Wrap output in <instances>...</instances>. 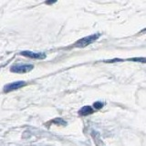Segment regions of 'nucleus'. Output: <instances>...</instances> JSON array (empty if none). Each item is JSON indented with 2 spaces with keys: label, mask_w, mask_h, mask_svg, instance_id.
<instances>
[{
  "label": "nucleus",
  "mask_w": 146,
  "mask_h": 146,
  "mask_svg": "<svg viewBox=\"0 0 146 146\" xmlns=\"http://www.w3.org/2000/svg\"><path fill=\"white\" fill-rule=\"evenodd\" d=\"M93 112H94V110L91 106H84L79 110V114L80 116H88V115L92 114Z\"/></svg>",
  "instance_id": "obj_5"
},
{
  "label": "nucleus",
  "mask_w": 146,
  "mask_h": 146,
  "mask_svg": "<svg viewBox=\"0 0 146 146\" xmlns=\"http://www.w3.org/2000/svg\"><path fill=\"white\" fill-rule=\"evenodd\" d=\"M100 37H101V34H99V33L92 34L91 36L84 37L75 43V47H77V48H85V47H87L89 45L92 44L93 42H95Z\"/></svg>",
  "instance_id": "obj_1"
},
{
  "label": "nucleus",
  "mask_w": 146,
  "mask_h": 146,
  "mask_svg": "<svg viewBox=\"0 0 146 146\" xmlns=\"http://www.w3.org/2000/svg\"><path fill=\"white\" fill-rule=\"evenodd\" d=\"M20 55L24 56V57H27L29 59H46V54L42 53V52H33V51H29V50H25L20 52Z\"/></svg>",
  "instance_id": "obj_4"
},
{
  "label": "nucleus",
  "mask_w": 146,
  "mask_h": 146,
  "mask_svg": "<svg viewBox=\"0 0 146 146\" xmlns=\"http://www.w3.org/2000/svg\"><path fill=\"white\" fill-rule=\"evenodd\" d=\"M26 83L25 81L23 80H19V81H15V82H11L9 84H7L5 87H4V92H10V91H16V89H18L20 88L24 87L26 86Z\"/></svg>",
  "instance_id": "obj_3"
},
{
  "label": "nucleus",
  "mask_w": 146,
  "mask_h": 146,
  "mask_svg": "<svg viewBox=\"0 0 146 146\" xmlns=\"http://www.w3.org/2000/svg\"><path fill=\"white\" fill-rule=\"evenodd\" d=\"M93 107L95 108V110H101L103 107V103L101 101H96L93 103Z\"/></svg>",
  "instance_id": "obj_7"
},
{
  "label": "nucleus",
  "mask_w": 146,
  "mask_h": 146,
  "mask_svg": "<svg viewBox=\"0 0 146 146\" xmlns=\"http://www.w3.org/2000/svg\"><path fill=\"white\" fill-rule=\"evenodd\" d=\"M34 68V66L31 64H22V63H18L14 64L10 68V71L14 73H18V74H24V73H28L31 71Z\"/></svg>",
  "instance_id": "obj_2"
},
{
  "label": "nucleus",
  "mask_w": 146,
  "mask_h": 146,
  "mask_svg": "<svg viewBox=\"0 0 146 146\" xmlns=\"http://www.w3.org/2000/svg\"><path fill=\"white\" fill-rule=\"evenodd\" d=\"M52 122L55 123V124H62V125H66V124H67V122L65 121H63V120L61 119V118H57V119L53 120Z\"/></svg>",
  "instance_id": "obj_6"
}]
</instances>
